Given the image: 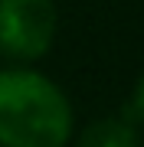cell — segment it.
Listing matches in <instances>:
<instances>
[{"instance_id": "6da1fadb", "label": "cell", "mask_w": 144, "mask_h": 147, "mask_svg": "<svg viewBox=\"0 0 144 147\" xmlns=\"http://www.w3.org/2000/svg\"><path fill=\"white\" fill-rule=\"evenodd\" d=\"M72 108L56 82L30 69L0 72V147H62Z\"/></svg>"}, {"instance_id": "7a4b0ae2", "label": "cell", "mask_w": 144, "mask_h": 147, "mask_svg": "<svg viewBox=\"0 0 144 147\" xmlns=\"http://www.w3.org/2000/svg\"><path fill=\"white\" fill-rule=\"evenodd\" d=\"M53 0H0V49L13 59H39L56 39Z\"/></svg>"}, {"instance_id": "3957f363", "label": "cell", "mask_w": 144, "mask_h": 147, "mask_svg": "<svg viewBox=\"0 0 144 147\" xmlns=\"http://www.w3.org/2000/svg\"><path fill=\"white\" fill-rule=\"evenodd\" d=\"M75 147H141V137L128 118H98L79 134Z\"/></svg>"}, {"instance_id": "277c9868", "label": "cell", "mask_w": 144, "mask_h": 147, "mask_svg": "<svg viewBox=\"0 0 144 147\" xmlns=\"http://www.w3.org/2000/svg\"><path fill=\"white\" fill-rule=\"evenodd\" d=\"M128 115H134V118H141V121H144V75L138 79V85H134V95H131V108H128Z\"/></svg>"}]
</instances>
